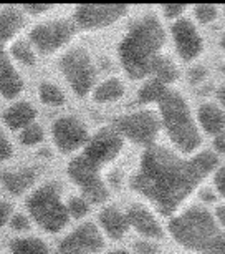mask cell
Here are the masks:
<instances>
[{"label": "cell", "mask_w": 225, "mask_h": 254, "mask_svg": "<svg viewBox=\"0 0 225 254\" xmlns=\"http://www.w3.org/2000/svg\"><path fill=\"white\" fill-rule=\"evenodd\" d=\"M126 12L128 7L124 5H80L75 8L73 20L83 30H98L113 25Z\"/></svg>", "instance_id": "7c38bea8"}, {"label": "cell", "mask_w": 225, "mask_h": 254, "mask_svg": "<svg viewBox=\"0 0 225 254\" xmlns=\"http://www.w3.org/2000/svg\"><path fill=\"white\" fill-rule=\"evenodd\" d=\"M215 166L217 158L212 151L184 158L167 148L151 146L142 153L139 168L131 176V188L161 214L171 216Z\"/></svg>", "instance_id": "6da1fadb"}, {"label": "cell", "mask_w": 225, "mask_h": 254, "mask_svg": "<svg viewBox=\"0 0 225 254\" xmlns=\"http://www.w3.org/2000/svg\"><path fill=\"white\" fill-rule=\"evenodd\" d=\"M214 148H215V151H217L219 155H225V130L215 136Z\"/></svg>", "instance_id": "74e56055"}, {"label": "cell", "mask_w": 225, "mask_h": 254, "mask_svg": "<svg viewBox=\"0 0 225 254\" xmlns=\"http://www.w3.org/2000/svg\"><path fill=\"white\" fill-rule=\"evenodd\" d=\"M76 32V23L66 18H55V20L43 22L35 25L30 32V44L40 54H53L66 45L73 38Z\"/></svg>", "instance_id": "9c48e42d"}, {"label": "cell", "mask_w": 225, "mask_h": 254, "mask_svg": "<svg viewBox=\"0 0 225 254\" xmlns=\"http://www.w3.org/2000/svg\"><path fill=\"white\" fill-rule=\"evenodd\" d=\"M10 226L13 231H27V229H30V221H28L25 214L15 213L10 219Z\"/></svg>", "instance_id": "d6a6232c"}, {"label": "cell", "mask_w": 225, "mask_h": 254, "mask_svg": "<svg viewBox=\"0 0 225 254\" xmlns=\"http://www.w3.org/2000/svg\"><path fill=\"white\" fill-rule=\"evenodd\" d=\"M68 176L80 186L85 199L90 203H104L109 198V190L101 178V166L90 160L85 153L70 161Z\"/></svg>", "instance_id": "8992f818"}, {"label": "cell", "mask_w": 225, "mask_h": 254, "mask_svg": "<svg viewBox=\"0 0 225 254\" xmlns=\"http://www.w3.org/2000/svg\"><path fill=\"white\" fill-rule=\"evenodd\" d=\"M123 150V136L116 128H101L96 135L90 138L85 155L93 160L96 165L104 166L106 163L116 160Z\"/></svg>", "instance_id": "4fadbf2b"}, {"label": "cell", "mask_w": 225, "mask_h": 254, "mask_svg": "<svg viewBox=\"0 0 225 254\" xmlns=\"http://www.w3.org/2000/svg\"><path fill=\"white\" fill-rule=\"evenodd\" d=\"M149 75H151V78L161 81V83H164V85L174 83V81L179 78V71H177L176 64L164 55H159L154 60V64L151 65Z\"/></svg>", "instance_id": "603a6c76"}, {"label": "cell", "mask_w": 225, "mask_h": 254, "mask_svg": "<svg viewBox=\"0 0 225 254\" xmlns=\"http://www.w3.org/2000/svg\"><path fill=\"white\" fill-rule=\"evenodd\" d=\"M214 185H215V190L219 191V194L225 198V165H222L217 171H215Z\"/></svg>", "instance_id": "836d02e7"}, {"label": "cell", "mask_w": 225, "mask_h": 254, "mask_svg": "<svg viewBox=\"0 0 225 254\" xmlns=\"http://www.w3.org/2000/svg\"><path fill=\"white\" fill-rule=\"evenodd\" d=\"M126 92L124 83L119 78H108L99 83L93 92V100L98 103H111L119 100Z\"/></svg>", "instance_id": "7402d4cb"}, {"label": "cell", "mask_w": 225, "mask_h": 254, "mask_svg": "<svg viewBox=\"0 0 225 254\" xmlns=\"http://www.w3.org/2000/svg\"><path fill=\"white\" fill-rule=\"evenodd\" d=\"M134 253L136 254H159V246L152 243L151 239H141L134 244Z\"/></svg>", "instance_id": "4dcf8cb0"}, {"label": "cell", "mask_w": 225, "mask_h": 254, "mask_svg": "<svg viewBox=\"0 0 225 254\" xmlns=\"http://www.w3.org/2000/svg\"><path fill=\"white\" fill-rule=\"evenodd\" d=\"M12 204L8 201H0V228H3L12 219Z\"/></svg>", "instance_id": "e575fe53"}, {"label": "cell", "mask_w": 225, "mask_h": 254, "mask_svg": "<svg viewBox=\"0 0 225 254\" xmlns=\"http://www.w3.org/2000/svg\"><path fill=\"white\" fill-rule=\"evenodd\" d=\"M161 123L171 141L182 155H195L200 146V133L187 102L180 93L169 90L159 103Z\"/></svg>", "instance_id": "277c9868"}, {"label": "cell", "mask_w": 225, "mask_h": 254, "mask_svg": "<svg viewBox=\"0 0 225 254\" xmlns=\"http://www.w3.org/2000/svg\"><path fill=\"white\" fill-rule=\"evenodd\" d=\"M215 221H217V224L220 228L225 231V204H220L215 208V214H214Z\"/></svg>", "instance_id": "f35d334b"}, {"label": "cell", "mask_w": 225, "mask_h": 254, "mask_svg": "<svg viewBox=\"0 0 225 254\" xmlns=\"http://www.w3.org/2000/svg\"><path fill=\"white\" fill-rule=\"evenodd\" d=\"M172 38H174L176 50L184 62H192L202 54L204 40L200 37L197 27L189 18H179L172 23Z\"/></svg>", "instance_id": "5bb4252c"}, {"label": "cell", "mask_w": 225, "mask_h": 254, "mask_svg": "<svg viewBox=\"0 0 225 254\" xmlns=\"http://www.w3.org/2000/svg\"><path fill=\"white\" fill-rule=\"evenodd\" d=\"M108 254H131V253H128L126 249H114V251L108 253Z\"/></svg>", "instance_id": "b9f144b4"}, {"label": "cell", "mask_w": 225, "mask_h": 254, "mask_svg": "<svg viewBox=\"0 0 225 254\" xmlns=\"http://www.w3.org/2000/svg\"><path fill=\"white\" fill-rule=\"evenodd\" d=\"M51 10L50 5H25L23 7V12L30 13V15H40V13H45Z\"/></svg>", "instance_id": "8d00e7d4"}, {"label": "cell", "mask_w": 225, "mask_h": 254, "mask_svg": "<svg viewBox=\"0 0 225 254\" xmlns=\"http://www.w3.org/2000/svg\"><path fill=\"white\" fill-rule=\"evenodd\" d=\"M204 76H205V70L204 68H192V71H190L192 83H199V81H202Z\"/></svg>", "instance_id": "ab89813d"}, {"label": "cell", "mask_w": 225, "mask_h": 254, "mask_svg": "<svg viewBox=\"0 0 225 254\" xmlns=\"http://www.w3.org/2000/svg\"><path fill=\"white\" fill-rule=\"evenodd\" d=\"M25 12L18 7L0 8V44L12 40L25 27Z\"/></svg>", "instance_id": "e0dca14e"}, {"label": "cell", "mask_w": 225, "mask_h": 254, "mask_svg": "<svg viewBox=\"0 0 225 254\" xmlns=\"http://www.w3.org/2000/svg\"><path fill=\"white\" fill-rule=\"evenodd\" d=\"M2 118L10 130H23L28 125L35 123L37 110L28 102H17L3 112Z\"/></svg>", "instance_id": "ac0fdd59"}, {"label": "cell", "mask_w": 225, "mask_h": 254, "mask_svg": "<svg viewBox=\"0 0 225 254\" xmlns=\"http://www.w3.org/2000/svg\"><path fill=\"white\" fill-rule=\"evenodd\" d=\"M66 208H68V214L71 218H83L88 214L90 211V206H88V201L85 198H78V196H73V198H70L68 204H66Z\"/></svg>", "instance_id": "f1b7e54d"}, {"label": "cell", "mask_w": 225, "mask_h": 254, "mask_svg": "<svg viewBox=\"0 0 225 254\" xmlns=\"http://www.w3.org/2000/svg\"><path fill=\"white\" fill-rule=\"evenodd\" d=\"M0 181L5 186V190L10 191L12 194L20 196L25 191H28L35 183V171L32 168H22L15 171H3L0 175Z\"/></svg>", "instance_id": "44dd1931"}, {"label": "cell", "mask_w": 225, "mask_h": 254, "mask_svg": "<svg viewBox=\"0 0 225 254\" xmlns=\"http://www.w3.org/2000/svg\"><path fill=\"white\" fill-rule=\"evenodd\" d=\"M171 236L197 254H225V231L207 209L190 206L169 223Z\"/></svg>", "instance_id": "3957f363"}, {"label": "cell", "mask_w": 225, "mask_h": 254, "mask_svg": "<svg viewBox=\"0 0 225 254\" xmlns=\"http://www.w3.org/2000/svg\"><path fill=\"white\" fill-rule=\"evenodd\" d=\"M217 7L214 5H207V3H204V5H197L194 8V17L197 18V22L200 23H210L214 22L215 18H217Z\"/></svg>", "instance_id": "f546056e"}, {"label": "cell", "mask_w": 225, "mask_h": 254, "mask_svg": "<svg viewBox=\"0 0 225 254\" xmlns=\"http://www.w3.org/2000/svg\"><path fill=\"white\" fill-rule=\"evenodd\" d=\"M197 122L205 133L217 136L225 130V112L214 103H202L197 110Z\"/></svg>", "instance_id": "d6986e66"}, {"label": "cell", "mask_w": 225, "mask_h": 254, "mask_svg": "<svg viewBox=\"0 0 225 254\" xmlns=\"http://www.w3.org/2000/svg\"><path fill=\"white\" fill-rule=\"evenodd\" d=\"M13 156V146L3 130L0 128V161H7Z\"/></svg>", "instance_id": "1f68e13d"}, {"label": "cell", "mask_w": 225, "mask_h": 254, "mask_svg": "<svg viewBox=\"0 0 225 254\" xmlns=\"http://www.w3.org/2000/svg\"><path fill=\"white\" fill-rule=\"evenodd\" d=\"M164 44L166 32L159 18L152 13L136 18L118 47L119 60L129 78L141 80L149 75Z\"/></svg>", "instance_id": "7a4b0ae2"}, {"label": "cell", "mask_w": 225, "mask_h": 254, "mask_svg": "<svg viewBox=\"0 0 225 254\" xmlns=\"http://www.w3.org/2000/svg\"><path fill=\"white\" fill-rule=\"evenodd\" d=\"M10 55L15 60L22 62L23 65H35L37 57L33 52V47L27 40H17L10 45Z\"/></svg>", "instance_id": "484cf974"}, {"label": "cell", "mask_w": 225, "mask_h": 254, "mask_svg": "<svg viewBox=\"0 0 225 254\" xmlns=\"http://www.w3.org/2000/svg\"><path fill=\"white\" fill-rule=\"evenodd\" d=\"M114 128L121 133V136L128 138L129 141L136 143L139 146L151 148L154 146V141L159 135L161 120L157 115L149 110L134 112L123 115L114 120Z\"/></svg>", "instance_id": "ba28073f"}, {"label": "cell", "mask_w": 225, "mask_h": 254, "mask_svg": "<svg viewBox=\"0 0 225 254\" xmlns=\"http://www.w3.org/2000/svg\"><path fill=\"white\" fill-rule=\"evenodd\" d=\"M12 254H48V246L38 238H17L10 241Z\"/></svg>", "instance_id": "d4e9b609"}, {"label": "cell", "mask_w": 225, "mask_h": 254, "mask_svg": "<svg viewBox=\"0 0 225 254\" xmlns=\"http://www.w3.org/2000/svg\"><path fill=\"white\" fill-rule=\"evenodd\" d=\"M185 8L180 7V5H166L164 7V17L166 18H174V20H179V18H182L180 15L184 13Z\"/></svg>", "instance_id": "d590c367"}, {"label": "cell", "mask_w": 225, "mask_h": 254, "mask_svg": "<svg viewBox=\"0 0 225 254\" xmlns=\"http://www.w3.org/2000/svg\"><path fill=\"white\" fill-rule=\"evenodd\" d=\"M20 141L27 146H33V145L42 143L43 141V128L38 123L28 125V127L23 128L20 133Z\"/></svg>", "instance_id": "83f0119b"}, {"label": "cell", "mask_w": 225, "mask_h": 254, "mask_svg": "<svg viewBox=\"0 0 225 254\" xmlns=\"http://www.w3.org/2000/svg\"><path fill=\"white\" fill-rule=\"evenodd\" d=\"M60 70L68 80L71 90L80 98H85L91 92L94 80H96V68L93 65L91 55L85 49H71L60 59Z\"/></svg>", "instance_id": "52a82bcc"}, {"label": "cell", "mask_w": 225, "mask_h": 254, "mask_svg": "<svg viewBox=\"0 0 225 254\" xmlns=\"http://www.w3.org/2000/svg\"><path fill=\"white\" fill-rule=\"evenodd\" d=\"M169 92L167 85L161 83L154 78H149L146 83L141 85L139 92H137V102L141 105H149V103H159L164 95Z\"/></svg>", "instance_id": "cb8c5ba5"}, {"label": "cell", "mask_w": 225, "mask_h": 254, "mask_svg": "<svg viewBox=\"0 0 225 254\" xmlns=\"http://www.w3.org/2000/svg\"><path fill=\"white\" fill-rule=\"evenodd\" d=\"M104 249V239L93 223H83L60 243L56 254H98Z\"/></svg>", "instance_id": "30bf717a"}, {"label": "cell", "mask_w": 225, "mask_h": 254, "mask_svg": "<svg viewBox=\"0 0 225 254\" xmlns=\"http://www.w3.org/2000/svg\"><path fill=\"white\" fill-rule=\"evenodd\" d=\"M38 92H40L42 102L50 105V107H61V105H65L63 92L56 85L51 83V81H43L40 88H38Z\"/></svg>", "instance_id": "4316f807"}, {"label": "cell", "mask_w": 225, "mask_h": 254, "mask_svg": "<svg viewBox=\"0 0 225 254\" xmlns=\"http://www.w3.org/2000/svg\"><path fill=\"white\" fill-rule=\"evenodd\" d=\"M23 90V80L0 44V93L7 100L15 98Z\"/></svg>", "instance_id": "2e32d148"}, {"label": "cell", "mask_w": 225, "mask_h": 254, "mask_svg": "<svg viewBox=\"0 0 225 254\" xmlns=\"http://www.w3.org/2000/svg\"><path fill=\"white\" fill-rule=\"evenodd\" d=\"M129 226L136 229L141 236L146 239H161L164 236L159 221L156 219L154 214L151 213L146 206L142 204H133L126 213Z\"/></svg>", "instance_id": "9a60e30c"}, {"label": "cell", "mask_w": 225, "mask_h": 254, "mask_svg": "<svg viewBox=\"0 0 225 254\" xmlns=\"http://www.w3.org/2000/svg\"><path fill=\"white\" fill-rule=\"evenodd\" d=\"M99 224H101L103 231L111 239H121L129 229L128 216L121 213L118 208H114V206H109V208L101 211V214H99Z\"/></svg>", "instance_id": "ffe728a7"}, {"label": "cell", "mask_w": 225, "mask_h": 254, "mask_svg": "<svg viewBox=\"0 0 225 254\" xmlns=\"http://www.w3.org/2000/svg\"><path fill=\"white\" fill-rule=\"evenodd\" d=\"M53 141L61 153H71L90 141V133L85 123L76 117H61L51 127Z\"/></svg>", "instance_id": "8fae6325"}, {"label": "cell", "mask_w": 225, "mask_h": 254, "mask_svg": "<svg viewBox=\"0 0 225 254\" xmlns=\"http://www.w3.org/2000/svg\"><path fill=\"white\" fill-rule=\"evenodd\" d=\"M27 208L35 223L46 233H58L68 223V208L61 201L58 185H43L28 196Z\"/></svg>", "instance_id": "5b68a950"}, {"label": "cell", "mask_w": 225, "mask_h": 254, "mask_svg": "<svg viewBox=\"0 0 225 254\" xmlns=\"http://www.w3.org/2000/svg\"><path fill=\"white\" fill-rule=\"evenodd\" d=\"M217 97H219V102L225 105V83L220 85V88L217 90Z\"/></svg>", "instance_id": "60d3db41"}, {"label": "cell", "mask_w": 225, "mask_h": 254, "mask_svg": "<svg viewBox=\"0 0 225 254\" xmlns=\"http://www.w3.org/2000/svg\"><path fill=\"white\" fill-rule=\"evenodd\" d=\"M220 47H222V49L225 50V33L222 35V38H220Z\"/></svg>", "instance_id": "7bdbcfd3"}]
</instances>
